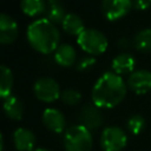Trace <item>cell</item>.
<instances>
[{
  "label": "cell",
  "mask_w": 151,
  "mask_h": 151,
  "mask_svg": "<svg viewBox=\"0 0 151 151\" xmlns=\"http://www.w3.org/2000/svg\"><path fill=\"white\" fill-rule=\"evenodd\" d=\"M133 46L142 52L151 51V28H144L139 31L133 39Z\"/></svg>",
  "instance_id": "obj_20"
},
{
  "label": "cell",
  "mask_w": 151,
  "mask_h": 151,
  "mask_svg": "<svg viewBox=\"0 0 151 151\" xmlns=\"http://www.w3.org/2000/svg\"><path fill=\"white\" fill-rule=\"evenodd\" d=\"M92 146L93 138L88 129L80 124L66 129L64 133V147L66 151H91Z\"/></svg>",
  "instance_id": "obj_3"
},
{
  "label": "cell",
  "mask_w": 151,
  "mask_h": 151,
  "mask_svg": "<svg viewBox=\"0 0 151 151\" xmlns=\"http://www.w3.org/2000/svg\"><path fill=\"white\" fill-rule=\"evenodd\" d=\"M132 7V0H101V11L106 19L113 21L123 18Z\"/></svg>",
  "instance_id": "obj_7"
},
{
  "label": "cell",
  "mask_w": 151,
  "mask_h": 151,
  "mask_svg": "<svg viewBox=\"0 0 151 151\" xmlns=\"http://www.w3.org/2000/svg\"><path fill=\"white\" fill-rule=\"evenodd\" d=\"M42 123L45 127L54 133H61L66 131V119L61 111L48 107L42 112Z\"/></svg>",
  "instance_id": "obj_10"
},
{
  "label": "cell",
  "mask_w": 151,
  "mask_h": 151,
  "mask_svg": "<svg viewBox=\"0 0 151 151\" xmlns=\"http://www.w3.org/2000/svg\"><path fill=\"white\" fill-rule=\"evenodd\" d=\"M77 52L74 47L70 44H61L54 51V60L57 64L64 67H70L76 63Z\"/></svg>",
  "instance_id": "obj_14"
},
{
  "label": "cell",
  "mask_w": 151,
  "mask_h": 151,
  "mask_svg": "<svg viewBox=\"0 0 151 151\" xmlns=\"http://www.w3.org/2000/svg\"><path fill=\"white\" fill-rule=\"evenodd\" d=\"M127 144V136L119 126H107L100 136V146L104 151H122Z\"/></svg>",
  "instance_id": "obj_5"
},
{
  "label": "cell",
  "mask_w": 151,
  "mask_h": 151,
  "mask_svg": "<svg viewBox=\"0 0 151 151\" xmlns=\"http://www.w3.org/2000/svg\"><path fill=\"white\" fill-rule=\"evenodd\" d=\"M61 26L66 33L71 35H77V37L85 29L81 18L76 13H67L61 22Z\"/></svg>",
  "instance_id": "obj_16"
},
{
  "label": "cell",
  "mask_w": 151,
  "mask_h": 151,
  "mask_svg": "<svg viewBox=\"0 0 151 151\" xmlns=\"http://www.w3.org/2000/svg\"><path fill=\"white\" fill-rule=\"evenodd\" d=\"M20 8L26 15L35 17L46 11V1L45 0H21Z\"/></svg>",
  "instance_id": "obj_19"
},
{
  "label": "cell",
  "mask_w": 151,
  "mask_h": 151,
  "mask_svg": "<svg viewBox=\"0 0 151 151\" xmlns=\"http://www.w3.org/2000/svg\"><path fill=\"white\" fill-rule=\"evenodd\" d=\"M132 6L136 9L144 11L151 6V0H132Z\"/></svg>",
  "instance_id": "obj_24"
},
{
  "label": "cell",
  "mask_w": 151,
  "mask_h": 151,
  "mask_svg": "<svg viewBox=\"0 0 151 151\" xmlns=\"http://www.w3.org/2000/svg\"><path fill=\"white\" fill-rule=\"evenodd\" d=\"M126 127H127V131L133 136L142 133V131L145 127L144 117L142 114H132L126 122Z\"/></svg>",
  "instance_id": "obj_21"
},
{
  "label": "cell",
  "mask_w": 151,
  "mask_h": 151,
  "mask_svg": "<svg viewBox=\"0 0 151 151\" xmlns=\"http://www.w3.org/2000/svg\"><path fill=\"white\" fill-rule=\"evenodd\" d=\"M33 92L34 96L44 103H52L61 96L59 84L51 77H41L37 79L33 85Z\"/></svg>",
  "instance_id": "obj_6"
},
{
  "label": "cell",
  "mask_w": 151,
  "mask_h": 151,
  "mask_svg": "<svg viewBox=\"0 0 151 151\" xmlns=\"http://www.w3.org/2000/svg\"><path fill=\"white\" fill-rule=\"evenodd\" d=\"M13 143L18 151H34L37 138L31 130L19 127L13 132Z\"/></svg>",
  "instance_id": "obj_12"
},
{
  "label": "cell",
  "mask_w": 151,
  "mask_h": 151,
  "mask_svg": "<svg viewBox=\"0 0 151 151\" xmlns=\"http://www.w3.org/2000/svg\"><path fill=\"white\" fill-rule=\"evenodd\" d=\"M34 151H50V150H47V149H42V147H39V149H35Z\"/></svg>",
  "instance_id": "obj_26"
},
{
  "label": "cell",
  "mask_w": 151,
  "mask_h": 151,
  "mask_svg": "<svg viewBox=\"0 0 151 151\" xmlns=\"http://www.w3.org/2000/svg\"><path fill=\"white\" fill-rule=\"evenodd\" d=\"M127 86L136 94H145L151 90V71L137 70L127 78Z\"/></svg>",
  "instance_id": "obj_9"
},
{
  "label": "cell",
  "mask_w": 151,
  "mask_h": 151,
  "mask_svg": "<svg viewBox=\"0 0 151 151\" xmlns=\"http://www.w3.org/2000/svg\"><path fill=\"white\" fill-rule=\"evenodd\" d=\"M13 73L12 71L6 66H0V97L2 99L8 98L12 96V87H13Z\"/></svg>",
  "instance_id": "obj_18"
},
{
  "label": "cell",
  "mask_w": 151,
  "mask_h": 151,
  "mask_svg": "<svg viewBox=\"0 0 151 151\" xmlns=\"http://www.w3.org/2000/svg\"><path fill=\"white\" fill-rule=\"evenodd\" d=\"M112 65V70L114 73L117 74H126V73H132L133 68L136 66V59L133 58L132 54L123 52L119 53L118 55H116L111 63Z\"/></svg>",
  "instance_id": "obj_13"
},
{
  "label": "cell",
  "mask_w": 151,
  "mask_h": 151,
  "mask_svg": "<svg viewBox=\"0 0 151 151\" xmlns=\"http://www.w3.org/2000/svg\"><path fill=\"white\" fill-rule=\"evenodd\" d=\"M19 33L17 21L6 13L0 14V42L4 45L13 42Z\"/></svg>",
  "instance_id": "obj_11"
},
{
  "label": "cell",
  "mask_w": 151,
  "mask_h": 151,
  "mask_svg": "<svg viewBox=\"0 0 151 151\" xmlns=\"http://www.w3.org/2000/svg\"><path fill=\"white\" fill-rule=\"evenodd\" d=\"M60 98L64 104L72 106V105H77L81 100V93L74 88H66L61 92Z\"/></svg>",
  "instance_id": "obj_22"
},
{
  "label": "cell",
  "mask_w": 151,
  "mask_h": 151,
  "mask_svg": "<svg viewBox=\"0 0 151 151\" xmlns=\"http://www.w3.org/2000/svg\"><path fill=\"white\" fill-rule=\"evenodd\" d=\"M2 107L6 116L12 120H20L24 116V104L15 96H9L8 98L4 99Z\"/></svg>",
  "instance_id": "obj_15"
},
{
  "label": "cell",
  "mask_w": 151,
  "mask_h": 151,
  "mask_svg": "<svg viewBox=\"0 0 151 151\" xmlns=\"http://www.w3.org/2000/svg\"><path fill=\"white\" fill-rule=\"evenodd\" d=\"M26 37L29 45L38 52L48 54L59 46L60 34L54 22L47 18L33 20L26 29Z\"/></svg>",
  "instance_id": "obj_2"
},
{
  "label": "cell",
  "mask_w": 151,
  "mask_h": 151,
  "mask_svg": "<svg viewBox=\"0 0 151 151\" xmlns=\"http://www.w3.org/2000/svg\"><path fill=\"white\" fill-rule=\"evenodd\" d=\"M46 1V18L52 22H63L66 17L65 7L60 0H45Z\"/></svg>",
  "instance_id": "obj_17"
},
{
  "label": "cell",
  "mask_w": 151,
  "mask_h": 151,
  "mask_svg": "<svg viewBox=\"0 0 151 151\" xmlns=\"http://www.w3.org/2000/svg\"><path fill=\"white\" fill-rule=\"evenodd\" d=\"M96 64V58L92 55H85L81 57L78 63H77V70L78 71H87L90 68H92V66H94Z\"/></svg>",
  "instance_id": "obj_23"
},
{
  "label": "cell",
  "mask_w": 151,
  "mask_h": 151,
  "mask_svg": "<svg viewBox=\"0 0 151 151\" xmlns=\"http://www.w3.org/2000/svg\"><path fill=\"white\" fill-rule=\"evenodd\" d=\"M118 46H119L120 48H129V46H130V40H129L126 37H122V38H119V40H118Z\"/></svg>",
  "instance_id": "obj_25"
},
{
  "label": "cell",
  "mask_w": 151,
  "mask_h": 151,
  "mask_svg": "<svg viewBox=\"0 0 151 151\" xmlns=\"http://www.w3.org/2000/svg\"><path fill=\"white\" fill-rule=\"evenodd\" d=\"M77 42L83 51L93 55L104 53L109 46L105 34L96 28H85L77 37Z\"/></svg>",
  "instance_id": "obj_4"
},
{
  "label": "cell",
  "mask_w": 151,
  "mask_h": 151,
  "mask_svg": "<svg viewBox=\"0 0 151 151\" xmlns=\"http://www.w3.org/2000/svg\"><path fill=\"white\" fill-rule=\"evenodd\" d=\"M127 85L113 71L103 73L94 83L91 92L92 103L99 109H112L125 98Z\"/></svg>",
  "instance_id": "obj_1"
},
{
  "label": "cell",
  "mask_w": 151,
  "mask_h": 151,
  "mask_svg": "<svg viewBox=\"0 0 151 151\" xmlns=\"http://www.w3.org/2000/svg\"><path fill=\"white\" fill-rule=\"evenodd\" d=\"M80 125L85 126L90 131L97 130L103 124V114L100 112V109L92 104H85L78 116Z\"/></svg>",
  "instance_id": "obj_8"
}]
</instances>
